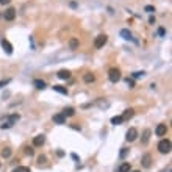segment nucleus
Here are the masks:
<instances>
[{
	"label": "nucleus",
	"mask_w": 172,
	"mask_h": 172,
	"mask_svg": "<svg viewBox=\"0 0 172 172\" xmlns=\"http://www.w3.org/2000/svg\"><path fill=\"white\" fill-rule=\"evenodd\" d=\"M121 69H117V67H111L110 70H108V78H110L111 83H117V81L121 80Z\"/></svg>",
	"instance_id": "f257e3e1"
},
{
	"label": "nucleus",
	"mask_w": 172,
	"mask_h": 172,
	"mask_svg": "<svg viewBox=\"0 0 172 172\" xmlns=\"http://www.w3.org/2000/svg\"><path fill=\"white\" fill-rule=\"evenodd\" d=\"M158 152L160 153H169L171 152V141L169 139H161L158 142Z\"/></svg>",
	"instance_id": "f03ea898"
},
{
	"label": "nucleus",
	"mask_w": 172,
	"mask_h": 172,
	"mask_svg": "<svg viewBox=\"0 0 172 172\" xmlns=\"http://www.w3.org/2000/svg\"><path fill=\"white\" fill-rule=\"evenodd\" d=\"M106 41H108V36L106 35H99V36H96V39H94V47H96V49H102L106 44Z\"/></svg>",
	"instance_id": "7ed1b4c3"
},
{
	"label": "nucleus",
	"mask_w": 172,
	"mask_h": 172,
	"mask_svg": "<svg viewBox=\"0 0 172 172\" xmlns=\"http://www.w3.org/2000/svg\"><path fill=\"white\" fill-rule=\"evenodd\" d=\"M136 138H138V130L135 128V127H132V128H128L127 130V135H125V139L128 142H133V141H136Z\"/></svg>",
	"instance_id": "20e7f679"
},
{
	"label": "nucleus",
	"mask_w": 172,
	"mask_h": 172,
	"mask_svg": "<svg viewBox=\"0 0 172 172\" xmlns=\"http://www.w3.org/2000/svg\"><path fill=\"white\" fill-rule=\"evenodd\" d=\"M3 19L8 20V22L14 20L16 19V10H14V8H8V10L3 13Z\"/></svg>",
	"instance_id": "39448f33"
},
{
	"label": "nucleus",
	"mask_w": 172,
	"mask_h": 172,
	"mask_svg": "<svg viewBox=\"0 0 172 172\" xmlns=\"http://www.w3.org/2000/svg\"><path fill=\"white\" fill-rule=\"evenodd\" d=\"M167 133V125L166 124H158L155 128V135L156 136H166Z\"/></svg>",
	"instance_id": "423d86ee"
},
{
	"label": "nucleus",
	"mask_w": 172,
	"mask_h": 172,
	"mask_svg": "<svg viewBox=\"0 0 172 172\" xmlns=\"http://www.w3.org/2000/svg\"><path fill=\"white\" fill-rule=\"evenodd\" d=\"M0 44H2L3 50H5V52L8 53V55H11V53H13V46H11V42H10V41L2 38V39H0Z\"/></svg>",
	"instance_id": "0eeeda50"
},
{
	"label": "nucleus",
	"mask_w": 172,
	"mask_h": 172,
	"mask_svg": "<svg viewBox=\"0 0 172 172\" xmlns=\"http://www.w3.org/2000/svg\"><path fill=\"white\" fill-rule=\"evenodd\" d=\"M119 35H121L124 39H127V41H133V42H136V44H138V41H136V39H135L133 36H132V33H130V30H127V28H122Z\"/></svg>",
	"instance_id": "6e6552de"
},
{
	"label": "nucleus",
	"mask_w": 172,
	"mask_h": 172,
	"mask_svg": "<svg viewBox=\"0 0 172 172\" xmlns=\"http://www.w3.org/2000/svg\"><path fill=\"white\" fill-rule=\"evenodd\" d=\"M141 164H142V167H146V169H149V167L152 166V155L150 153H146V155L142 156Z\"/></svg>",
	"instance_id": "1a4fd4ad"
},
{
	"label": "nucleus",
	"mask_w": 172,
	"mask_h": 172,
	"mask_svg": "<svg viewBox=\"0 0 172 172\" xmlns=\"http://www.w3.org/2000/svg\"><path fill=\"white\" fill-rule=\"evenodd\" d=\"M44 142H46V136L44 135H38V136L33 138V147H41Z\"/></svg>",
	"instance_id": "9d476101"
},
{
	"label": "nucleus",
	"mask_w": 172,
	"mask_h": 172,
	"mask_svg": "<svg viewBox=\"0 0 172 172\" xmlns=\"http://www.w3.org/2000/svg\"><path fill=\"white\" fill-rule=\"evenodd\" d=\"M52 121L55 122V124H58V125H64V124H66V117L63 116L61 113H58V114H53Z\"/></svg>",
	"instance_id": "9b49d317"
},
{
	"label": "nucleus",
	"mask_w": 172,
	"mask_h": 172,
	"mask_svg": "<svg viewBox=\"0 0 172 172\" xmlns=\"http://www.w3.org/2000/svg\"><path fill=\"white\" fill-rule=\"evenodd\" d=\"M56 77H58L60 80H69V78H70V70H67V69H61V70L56 74Z\"/></svg>",
	"instance_id": "f8f14e48"
},
{
	"label": "nucleus",
	"mask_w": 172,
	"mask_h": 172,
	"mask_svg": "<svg viewBox=\"0 0 172 172\" xmlns=\"http://www.w3.org/2000/svg\"><path fill=\"white\" fill-rule=\"evenodd\" d=\"M83 81L85 83H94V81H96V75L91 74V72H86L83 75Z\"/></svg>",
	"instance_id": "ddd939ff"
},
{
	"label": "nucleus",
	"mask_w": 172,
	"mask_h": 172,
	"mask_svg": "<svg viewBox=\"0 0 172 172\" xmlns=\"http://www.w3.org/2000/svg\"><path fill=\"white\" fill-rule=\"evenodd\" d=\"M52 88H53V91L60 92V94H63V96H67V94H69V91H67V89L64 88V86H60V85H53Z\"/></svg>",
	"instance_id": "4468645a"
},
{
	"label": "nucleus",
	"mask_w": 172,
	"mask_h": 172,
	"mask_svg": "<svg viewBox=\"0 0 172 172\" xmlns=\"http://www.w3.org/2000/svg\"><path fill=\"white\" fill-rule=\"evenodd\" d=\"M150 135H152V132H150L149 128L144 130V132H142V138H141V142H142V144H147L149 139H150Z\"/></svg>",
	"instance_id": "2eb2a0df"
},
{
	"label": "nucleus",
	"mask_w": 172,
	"mask_h": 172,
	"mask_svg": "<svg viewBox=\"0 0 172 172\" xmlns=\"http://www.w3.org/2000/svg\"><path fill=\"white\" fill-rule=\"evenodd\" d=\"M133 116H135V110H133V108H128V110L124 111V114H122V119L127 121V119H132Z\"/></svg>",
	"instance_id": "dca6fc26"
},
{
	"label": "nucleus",
	"mask_w": 172,
	"mask_h": 172,
	"mask_svg": "<svg viewBox=\"0 0 172 172\" xmlns=\"http://www.w3.org/2000/svg\"><path fill=\"white\" fill-rule=\"evenodd\" d=\"M61 114L64 116V117H70V116H74V114H75V110H74L72 106H66L64 110H63Z\"/></svg>",
	"instance_id": "f3484780"
},
{
	"label": "nucleus",
	"mask_w": 172,
	"mask_h": 172,
	"mask_svg": "<svg viewBox=\"0 0 172 172\" xmlns=\"http://www.w3.org/2000/svg\"><path fill=\"white\" fill-rule=\"evenodd\" d=\"M130 171H132V164L130 163H122L119 166V169H117V172H130Z\"/></svg>",
	"instance_id": "a211bd4d"
},
{
	"label": "nucleus",
	"mask_w": 172,
	"mask_h": 172,
	"mask_svg": "<svg viewBox=\"0 0 172 172\" xmlns=\"http://www.w3.org/2000/svg\"><path fill=\"white\" fill-rule=\"evenodd\" d=\"M33 85H35V88L36 89H46V81H44V80H35L33 81Z\"/></svg>",
	"instance_id": "6ab92c4d"
},
{
	"label": "nucleus",
	"mask_w": 172,
	"mask_h": 172,
	"mask_svg": "<svg viewBox=\"0 0 172 172\" xmlns=\"http://www.w3.org/2000/svg\"><path fill=\"white\" fill-rule=\"evenodd\" d=\"M78 39H77V38H72L70 41H69V47L72 49V50H75V49H78Z\"/></svg>",
	"instance_id": "aec40b11"
},
{
	"label": "nucleus",
	"mask_w": 172,
	"mask_h": 172,
	"mask_svg": "<svg viewBox=\"0 0 172 172\" xmlns=\"http://www.w3.org/2000/svg\"><path fill=\"white\" fill-rule=\"evenodd\" d=\"M122 122H124V119H122V116H114V117L111 119V124H113V125H121Z\"/></svg>",
	"instance_id": "412c9836"
},
{
	"label": "nucleus",
	"mask_w": 172,
	"mask_h": 172,
	"mask_svg": "<svg viewBox=\"0 0 172 172\" xmlns=\"http://www.w3.org/2000/svg\"><path fill=\"white\" fill-rule=\"evenodd\" d=\"M13 172H31V171H30V167H27V166H17Z\"/></svg>",
	"instance_id": "4be33fe9"
},
{
	"label": "nucleus",
	"mask_w": 172,
	"mask_h": 172,
	"mask_svg": "<svg viewBox=\"0 0 172 172\" xmlns=\"http://www.w3.org/2000/svg\"><path fill=\"white\" fill-rule=\"evenodd\" d=\"M24 152H25V155H28V156H33V153H35V149H33V146H27Z\"/></svg>",
	"instance_id": "5701e85b"
},
{
	"label": "nucleus",
	"mask_w": 172,
	"mask_h": 172,
	"mask_svg": "<svg viewBox=\"0 0 172 172\" xmlns=\"http://www.w3.org/2000/svg\"><path fill=\"white\" fill-rule=\"evenodd\" d=\"M2 156H3V158H10V156H11V149H10V147H5V149H3V150H2Z\"/></svg>",
	"instance_id": "b1692460"
},
{
	"label": "nucleus",
	"mask_w": 172,
	"mask_h": 172,
	"mask_svg": "<svg viewBox=\"0 0 172 172\" xmlns=\"http://www.w3.org/2000/svg\"><path fill=\"white\" fill-rule=\"evenodd\" d=\"M144 74H146V72H142V70L133 72V74H132V78H133V80H136V78H141V77H142Z\"/></svg>",
	"instance_id": "393cba45"
},
{
	"label": "nucleus",
	"mask_w": 172,
	"mask_h": 172,
	"mask_svg": "<svg viewBox=\"0 0 172 172\" xmlns=\"http://www.w3.org/2000/svg\"><path fill=\"white\" fill-rule=\"evenodd\" d=\"M127 153H128V149H127V147H122V150H121V153H119V158H121V160H124V158L127 156Z\"/></svg>",
	"instance_id": "a878e982"
},
{
	"label": "nucleus",
	"mask_w": 172,
	"mask_h": 172,
	"mask_svg": "<svg viewBox=\"0 0 172 172\" xmlns=\"http://www.w3.org/2000/svg\"><path fill=\"white\" fill-rule=\"evenodd\" d=\"M46 161H47L46 155H39V156H38V164H39V166H41V164H46Z\"/></svg>",
	"instance_id": "bb28decb"
},
{
	"label": "nucleus",
	"mask_w": 172,
	"mask_h": 172,
	"mask_svg": "<svg viewBox=\"0 0 172 172\" xmlns=\"http://www.w3.org/2000/svg\"><path fill=\"white\" fill-rule=\"evenodd\" d=\"M125 83L128 88H135V80L133 78H125Z\"/></svg>",
	"instance_id": "cd10ccee"
},
{
	"label": "nucleus",
	"mask_w": 172,
	"mask_h": 172,
	"mask_svg": "<svg viewBox=\"0 0 172 172\" xmlns=\"http://www.w3.org/2000/svg\"><path fill=\"white\" fill-rule=\"evenodd\" d=\"M144 11H146V13H153V11H155V8H153L152 5H146V6H144Z\"/></svg>",
	"instance_id": "c85d7f7f"
},
{
	"label": "nucleus",
	"mask_w": 172,
	"mask_h": 172,
	"mask_svg": "<svg viewBox=\"0 0 172 172\" xmlns=\"http://www.w3.org/2000/svg\"><path fill=\"white\" fill-rule=\"evenodd\" d=\"M8 83H11V78H5V80H2V81H0V88H3V86H6Z\"/></svg>",
	"instance_id": "c756f323"
},
{
	"label": "nucleus",
	"mask_w": 172,
	"mask_h": 172,
	"mask_svg": "<svg viewBox=\"0 0 172 172\" xmlns=\"http://www.w3.org/2000/svg\"><path fill=\"white\" fill-rule=\"evenodd\" d=\"M158 36H166V28H163V27H160V28H158Z\"/></svg>",
	"instance_id": "7c9ffc66"
},
{
	"label": "nucleus",
	"mask_w": 172,
	"mask_h": 172,
	"mask_svg": "<svg viewBox=\"0 0 172 172\" xmlns=\"http://www.w3.org/2000/svg\"><path fill=\"white\" fill-rule=\"evenodd\" d=\"M149 24H150V25L155 24V16H150V19H149Z\"/></svg>",
	"instance_id": "2f4dec72"
},
{
	"label": "nucleus",
	"mask_w": 172,
	"mask_h": 172,
	"mask_svg": "<svg viewBox=\"0 0 172 172\" xmlns=\"http://www.w3.org/2000/svg\"><path fill=\"white\" fill-rule=\"evenodd\" d=\"M10 2H11V0H0V5H8Z\"/></svg>",
	"instance_id": "473e14b6"
},
{
	"label": "nucleus",
	"mask_w": 172,
	"mask_h": 172,
	"mask_svg": "<svg viewBox=\"0 0 172 172\" xmlns=\"http://www.w3.org/2000/svg\"><path fill=\"white\" fill-rule=\"evenodd\" d=\"M70 156H72V158H74V160H75V161H80V158H78V156H77V153H70Z\"/></svg>",
	"instance_id": "72a5a7b5"
},
{
	"label": "nucleus",
	"mask_w": 172,
	"mask_h": 172,
	"mask_svg": "<svg viewBox=\"0 0 172 172\" xmlns=\"http://www.w3.org/2000/svg\"><path fill=\"white\" fill-rule=\"evenodd\" d=\"M56 155H58V156H63V155H64V152H63V150H58Z\"/></svg>",
	"instance_id": "f704fd0d"
},
{
	"label": "nucleus",
	"mask_w": 172,
	"mask_h": 172,
	"mask_svg": "<svg viewBox=\"0 0 172 172\" xmlns=\"http://www.w3.org/2000/svg\"><path fill=\"white\" fill-rule=\"evenodd\" d=\"M130 172H139V171H130Z\"/></svg>",
	"instance_id": "c9c22d12"
}]
</instances>
